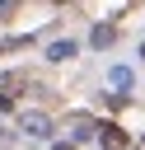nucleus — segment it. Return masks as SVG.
I'll return each mask as SVG.
<instances>
[{
	"label": "nucleus",
	"mask_w": 145,
	"mask_h": 150,
	"mask_svg": "<svg viewBox=\"0 0 145 150\" xmlns=\"http://www.w3.org/2000/svg\"><path fill=\"white\" fill-rule=\"evenodd\" d=\"M19 131H28V136H51V117H47V112H23V117H19Z\"/></svg>",
	"instance_id": "nucleus-1"
},
{
	"label": "nucleus",
	"mask_w": 145,
	"mask_h": 150,
	"mask_svg": "<svg viewBox=\"0 0 145 150\" xmlns=\"http://www.w3.org/2000/svg\"><path fill=\"white\" fill-rule=\"evenodd\" d=\"M98 141H103L108 150H122V145H126V136H122L117 127H98Z\"/></svg>",
	"instance_id": "nucleus-2"
},
{
	"label": "nucleus",
	"mask_w": 145,
	"mask_h": 150,
	"mask_svg": "<svg viewBox=\"0 0 145 150\" xmlns=\"http://www.w3.org/2000/svg\"><path fill=\"white\" fill-rule=\"evenodd\" d=\"M112 38H117V28H112V23H98V28H94V47H108Z\"/></svg>",
	"instance_id": "nucleus-3"
},
{
	"label": "nucleus",
	"mask_w": 145,
	"mask_h": 150,
	"mask_svg": "<svg viewBox=\"0 0 145 150\" xmlns=\"http://www.w3.org/2000/svg\"><path fill=\"white\" fill-rule=\"evenodd\" d=\"M47 56H51V61H65V56H75V42H51Z\"/></svg>",
	"instance_id": "nucleus-4"
},
{
	"label": "nucleus",
	"mask_w": 145,
	"mask_h": 150,
	"mask_svg": "<svg viewBox=\"0 0 145 150\" xmlns=\"http://www.w3.org/2000/svg\"><path fill=\"white\" fill-rule=\"evenodd\" d=\"M112 84H117V89H131V70L117 66V70H112Z\"/></svg>",
	"instance_id": "nucleus-5"
},
{
	"label": "nucleus",
	"mask_w": 145,
	"mask_h": 150,
	"mask_svg": "<svg viewBox=\"0 0 145 150\" xmlns=\"http://www.w3.org/2000/svg\"><path fill=\"white\" fill-rule=\"evenodd\" d=\"M140 56H145V47H140Z\"/></svg>",
	"instance_id": "nucleus-6"
}]
</instances>
